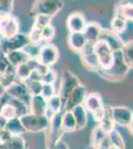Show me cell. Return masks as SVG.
<instances>
[{
	"label": "cell",
	"mask_w": 133,
	"mask_h": 149,
	"mask_svg": "<svg viewBox=\"0 0 133 149\" xmlns=\"http://www.w3.org/2000/svg\"><path fill=\"white\" fill-rule=\"evenodd\" d=\"M94 43H86V45L84 47V49L79 53L81 56L83 65L86 67L88 71L97 72L100 70L98 66L97 58H96L95 52H94Z\"/></svg>",
	"instance_id": "cell-12"
},
{
	"label": "cell",
	"mask_w": 133,
	"mask_h": 149,
	"mask_svg": "<svg viewBox=\"0 0 133 149\" xmlns=\"http://www.w3.org/2000/svg\"><path fill=\"white\" fill-rule=\"evenodd\" d=\"M5 128L9 131V133L11 135H22L23 133H25L26 130L24 129V127L21 123L19 117H15V118L9 119L7 121Z\"/></svg>",
	"instance_id": "cell-26"
},
{
	"label": "cell",
	"mask_w": 133,
	"mask_h": 149,
	"mask_svg": "<svg viewBox=\"0 0 133 149\" xmlns=\"http://www.w3.org/2000/svg\"><path fill=\"white\" fill-rule=\"evenodd\" d=\"M5 145L8 149H27V144L22 135H12Z\"/></svg>",
	"instance_id": "cell-30"
},
{
	"label": "cell",
	"mask_w": 133,
	"mask_h": 149,
	"mask_svg": "<svg viewBox=\"0 0 133 149\" xmlns=\"http://www.w3.org/2000/svg\"><path fill=\"white\" fill-rule=\"evenodd\" d=\"M107 135H108V137H109L111 145L115 146V147H117L119 149H125L124 138L122 137V135L116 130V129L114 128L113 130H111Z\"/></svg>",
	"instance_id": "cell-33"
},
{
	"label": "cell",
	"mask_w": 133,
	"mask_h": 149,
	"mask_svg": "<svg viewBox=\"0 0 133 149\" xmlns=\"http://www.w3.org/2000/svg\"><path fill=\"white\" fill-rule=\"evenodd\" d=\"M28 36L19 32L18 34L11 37L8 40H3L1 43L2 53H6L8 51H15V50H23L29 44Z\"/></svg>",
	"instance_id": "cell-13"
},
{
	"label": "cell",
	"mask_w": 133,
	"mask_h": 149,
	"mask_svg": "<svg viewBox=\"0 0 133 149\" xmlns=\"http://www.w3.org/2000/svg\"><path fill=\"white\" fill-rule=\"evenodd\" d=\"M68 46L72 52L79 53L86 45V40L84 38L83 32H72L68 36Z\"/></svg>",
	"instance_id": "cell-19"
},
{
	"label": "cell",
	"mask_w": 133,
	"mask_h": 149,
	"mask_svg": "<svg viewBox=\"0 0 133 149\" xmlns=\"http://www.w3.org/2000/svg\"><path fill=\"white\" fill-rule=\"evenodd\" d=\"M108 149H119V148H117V147H115V146H112V145H111Z\"/></svg>",
	"instance_id": "cell-50"
},
{
	"label": "cell",
	"mask_w": 133,
	"mask_h": 149,
	"mask_svg": "<svg viewBox=\"0 0 133 149\" xmlns=\"http://www.w3.org/2000/svg\"><path fill=\"white\" fill-rule=\"evenodd\" d=\"M14 0H0V16L11 15Z\"/></svg>",
	"instance_id": "cell-38"
},
{
	"label": "cell",
	"mask_w": 133,
	"mask_h": 149,
	"mask_svg": "<svg viewBox=\"0 0 133 149\" xmlns=\"http://www.w3.org/2000/svg\"><path fill=\"white\" fill-rule=\"evenodd\" d=\"M19 22L13 15L0 16V39L8 40L19 33Z\"/></svg>",
	"instance_id": "cell-9"
},
{
	"label": "cell",
	"mask_w": 133,
	"mask_h": 149,
	"mask_svg": "<svg viewBox=\"0 0 133 149\" xmlns=\"http://www.w3.org/2000/svg\"><path fill=\"white\" fill-rule=\"evenodd\" d=\"M97 41H102V42L106 43L113 52L121 50V48L123 46V42H122V40L120 39L119 35L115 34V33L112 32L111 30L102 29Z\"/></svg>",
	"instance_id": "cell-16"
},
{
	"label": "cell",
	"mask_w": 133,
	"mask_h": 149,
	"mask_svg": "<svg viewBox=\"0 0 133 149\" xmlns=\"http://www.w3.org/2000/svg\"><path fill=\"white\" fill-rule=\"evenodd\" d=\"M129 21L124 20L121 17L118 16H114L110 21V30L114 32L117 35H121L127 28V25Z\"/></svg>",
	"instance_id": "cell-27"
},
{
	"label": "cell",
	"mask_w": 133,
	"mask_h": 149,
	"mask_svg": "<svg viewBox=\"0 0 133 149\" xmlns=\"http://www.w3.org/2000/svg\"><path fill=\"white\" fill-rule=\"evenodd\" d=\"M47 134V147L48 149H52L54 144L57 142L58 140L62 139L63 135H64L65 131L62 126V113H56L50 118L49 126L48 128Z\"/></svg>",
	"instance_id": "cell-6"
},
{
	"label": "cell",
	"mask_w": 133,
	"mask_h": 149,
	"mask_svg": "<svg viewBox=\"0 0 133 149\" xmlns=\"http://www.w3.org/2000/svg\"><path fill=\"white\" fill-rule=\"evenodd\" d=\"M11 136L12 135L9 133V131L6 128L0 129V143L1 144H5L10 139Z\"/></svg>",
	"instance_id": "cell-44"
},
{
	"label": "cell",
	"mask_w": 133,
	"mask_h": 149,
	"mask_svg": "<svg viewBox=\"0 0 133 149\" xmlns=\"http://www.w3.org/2000/svg\"><path fill=\"white\" fill-rule=\"evenodd\" d=\"M56 34V29L52 24L45 26L44 28H42L41 30V35H42V41H46V42H49L54 39Z\"/></svg>",
	"instance_id": "cell-39"
},
{
	"label": "cell",
	"mask_w": 133,
	"mask_h": 149,
	"mask_svg": "<svg viewBox=\"0 0 133 149\" xmlns=\"http://www.w3.org/2000/svg\"><path fill=\"white\" fill-rule=\"evenodd\" d=\"M55 91V86L52 84H43V88L41 91V95L45 98V100H49L50 97H52L53 95H56Z\"/></svg>",
	"instance_id": "cell-42"
},
{
	"label": "cell",
	"mask_w": 133,
	"mask_h": 149,
	"mask_svg": "<svg viewBox=\"0 0 133 149\" xmlns=\"http://www.w3.org/2000/svg\"><path fill=\"white\" fill-rule=\"evenodd\" d=\"M8 102L10 103L11 105H13L14 109H16L18 117L22 116V115L29 112V105L26 104L25 102H21V100H16V98L10 97V100H9Z\"/></svg>",
	"instance_id": "cell-35"
},
{
	"label": "cell",
	"mask_w": 133,
	"mask_h": 149,
	"mask_svg": "<svg viewBox=\"0 0 133 149\" xmlns=\"http://www.w3.org/2000/svg\"><path fill=\"white\" fill-rule=\"evenodd\" d=\"M111 146V143H110V140H109V137H108V135H106L104 138H103V140L101 141L100 144L98 145V149H108Z\"/></svg>",
	"instance_id": "cell-45"
},
{
	"label": "cell",
	"mask_w": 133,
	"mask_h": 149,
	"mask_svg": "<svg viewBox=\"0 0 133 149\" xmlns=\"http://www.w3.org/2000/svg\"><path fill=\"white\" fill-rule=\"evenodd\" d=\"M130 68L124 62L121 54V51L113 52V61L111 66L106 70H98V73L103 79L111 81H120L126 77Z\"/></svg>",
	"instance_id": "cell-1"
},
{
	"label": "cell",
	"mask_w": 133,
	"mask_h": 149,
	"mask_svg": "<svg viewBox=\"0 0 133 149\" xmlns=\"http://www.w3.org/2000/svg\"><path fill=\"white\" fill-rule=\"evenodd\" d=\"M37 60L41 65L51 69V67L54 66L59 60V50L52 44L41 45Z\"/></svg>",
	"instance_id": "cell-8"
},
{
	"label": "cell",
	"mask_w": 133,
	"mask_h": 149,
	"mask_svg": "<svg viewBox=\"0 0 133 149\" xmlns=\"http://www.w3.org/2000/svg\"><path fill=\"white\" fill-rule=\"evenodd\" d=\"M83 105L86 109V111L93 115L94 120L97 122L100 121V119L103 116V113H104V105L102 102V98L97 93L86 95Z\"/></svg>",
	"instance_id": "cell-5"
},
{
	"label": "cell",
	"mask_w": 133,
	"mask_h": 149,
	"mask_svg": "<svg viewBox=\"0 0 133 149\" xmlns=\"http://www.w3.org/2000/svg\"><path fill=\"white\" fill-rule=\"evenodd\" d=\"M0 144H1V143H0Z\"/></svg>",
	"instance_id": "cell-53"
},
{
	"label": "cell",
	"mask_w": 133,
	"mask_h": 149,
	"mask_svg": "<svg viewBox=\"0 0 133 149\" xmlns=\"http://www.w3.org/2000/svg\"><path fill=\"white\" fill-rule=\"evenodd\" d=\"M120 51H121L124 62L126 63V65L130 69H132V67H133V42L132 41L124 43Z\"/></svg>",
	"instance_id": "cell-28"
},
{
	"label": "cell",
	"mask_w": 133,
	"mask_h": 149,
	"mask_svg": "<svg viewBox=\"0 0 133 149\" xmlns=\"http://www.w3.org/2000/svg\"><path fill=\"white\" fill-rule=\"evenodd\" d=\"M0 149H8L6 147L5 144H0Z\"/></svg>",
	"instance_id": "cell-49"
},
{
	"label": "cell",
	"mask_w": 133,
	"mask_h": 149,
	"mask_svg": "<svg viewBox=\"0 0 133 149\" xmlns=\"http://www.w3.org/2000/svg\"><path fill=\"white\" fill-rule=\"evenodd\" d=\"M4 93H5V88H4V86H2L1 84H0V95H3Z\"/></svg>",
	"instance_id": "cell-48"
},
{
	"label": "cell",
	"mask_w": 133,
	"mask_h": 149,
	"mask_svg": "<svg viewBox=\"0 0 133 149\" xmlns=\"http://www.w3.org/2000/svg\"><path fill=\"white\" fill-rule=\"evenodd\" d=\"M86 88L84 85L81 84L65 100L64 105H63V110L64 111H71L76 107L81 105L84 98H86Z\"/></svg>",
	"instance_id": "cell-11"
},
{
	"label": "cell",
	"mask_w": 133,
	"mask_h": 149,
	"mask_svg": "<svg viewBox=\"0 0 133 149\" xmlns=\"http://www.w3.org/2000/svg\"><path fill=\"white\" fill-rule=\"evenodd\" d=\"M0 114H1L3 117H5L7 120L12 119V118H15V117H18L16 109H14L13 105H11L9 102L4 105H2V107H0Z\"/></svg>",
	"instance_id": "cell-36"
},
{
	"label": "cell",
	"mask_w": 133,
	"mask_h": 149,
	"mask_svg": "<svg viewBox=\"0 0 133 149\" xmlns=\"http://www.w3.org/2000/svg\"><path fill=\"white\" fill-rule=\"evenodd\" d=\"M0 52H1V41H0Z\"/></svg>",
	"instance_id": "cell-51"
},
{
	"label": "cell",
	"mask_w": 133,
	"mask_h": 149,
	"mask_svg": "<svg viewBox=\"0 0 133 149\" xmlns=\"http://www.w3.org/2000/svg\"><path fill=\"white\" fill-rule=\"evenodd\" d=\"M114 122L112 119V115H111V107H104V113H103L102 118L100 121V126L102 128V130L108 134L111 130L115 128Z\"/></svg>",
	"instance_id": "cell-24"
},
{
	"label": "cell",
	"mask_w": 133,
	"mask_h": 149,
	"mask_svg": "<svg viewBox=\"0 0 133 149\" xmlns=\"http://www.w3.org/2000/svg\"><path fill=\"white\" fill-rule=\"evenodd\" d=\"M9 63L7 61L5 55L3 53H0V73L3 74L6 71V69L8 68Z\"/></svg>",
	"instance_id": "cell-43"
},
{
	"label": "cell",
	"mask_w": 133,
	"mask_h": 149,
	"mask_svg": "<svg viewBox=\"0 0 133 149\" xmlns=\"http://www.w3.org/2000/svg\"><path fill=\"white\" fill-rule=\"evenodd\" d=\"M102 30L101 26L96 22H89L86 23V27H84L83 34L86 38V42L88 43H95L97 42L100 34Z\"/></svg>",
	"instance_id": "cell-21"
},
{
	"label": "cell",
	"mask_w": 133,
	"mask_h": 149,
	"mask_svg": "<svg viewBox=\"0 0 133 149\" xmlns=\"http://www.w3.org/2000/svg\"><path fill=\"white\" fill-rule=\"evenodd\" d=\"M7 119L5 117H3L1 114H0V129H4L6 127V124H7Z\"/></svg>",
	"instance_id": "cell-47"
},
{
	"label": "cell",
	"mask_w": 133,
	"mask_h": 149,
	"mask_svg": "<svg viewBox=\"0 0 133 149\" xmlns=\"http://www.w3.org/2000/svg\"><path fill=\"white\" fill-rule=\"evenodd\" d=\"M56 80H57V74L52 69H48L42 74V78H41V81L43 84H52V85H54Z\"/></svg>",
	"instance_id": "cell-41"
},
{
	"label": "cell",
	"mask_w": 133,
	"mask_h": 149,
	"mask_svg": "<svg viewBox=\"0 0 133 149\" xmlns=\"http://www.w3.org/2000/svg\"><path fill=\"white\" fill-rule=\"evenodd\" d=\"M21 123L26 132H41L44 131L49 126L50 119L47 115H38L31 112L19 117Z\"/></svg>",
	"instance_id": "cell-3"
},
{
	"label": "cell",
	"mask_w": 133,
	"mask_h": 149,
	"mask_svg": "<svg viewBox=\"0 0 133 149\" xmlns=\"http://www.w3.org/2000/svg\"><path fill=\"white\" fill-rule=\"evenodd\" d=\"M114 16L121 17L124 20L132 22L133 20V4L131 1L124 0L118 2L114 6Z\"/></svg>",
	"instance_id": "cell-18"
},
{
	"label": "cell",
	"mask_w": 133,
	"mask_h": 149,
	"mask_svg": "<svg viewBox=\"0 0 133 149\" xmlns=\"http://www.w3.org/2000/svg\"><path fill=\"white\" fill-rule=\"evenodd\" d=\"M62 126L65 132H72L77 130L76 120L72 111H64V113H62Z\"/></svg>",
	"instance_id": "cell-25"
},
{
	"label": "cell",
	"mask_w": 133,
	"mask_h": 149,
	"mask_svg": "<svg viewBox=\"0 0 133 149\" xmlns=\"http://www.w3.org/2000/svg\"><path fill=\"white\" fill-rule=\"evenodd\" d=\"M111 115L114 124L128 127L132 132V110L125 107H111Z\"/></svg>",
	"instance_id": "cell-10"
},
{
	"label": "cell",
	"mask_w": 133,
	"mask_h": 149,
	"mask_svg": "<svg viewBox=\"0 0 133 149\" xmlns=\"http://www.w3.org/2000/svg\"><path fill=\"white\" fill-rule=\"evenodd\" d=\"M64 7L63 0H36L30 10V16L46 15L53 18Z\"/></svg>",
	"instance_id": "cell-2"
},
{
	"label": "cell",
	"mask_w": 133,
	"mask_h": 149,
	"mask_svg": "<svg viewBox=\"0 0 133 149\" xmlns=\"http://www.w3.org/2000/svg\"><path fill=\"white\" fill-rule=\"evenodd\" d=\"M49 24H52V18L49 17V16L46 15H36L34 17V23L33 26L37 28H44L45 26L49 25Z\"/></svg>",
	"instance_id": "cell-40"
},
{
	"label": "cell",
	"mask_w": 133,
	"mask_h": 149,
	"mask_svg": "<svg viewBox=\"0 0 133 149\" xmlns=\"http://www.w3.org/2000/svg\"><path fill=\"white\" fill-rule=\"evenodd\" d=\"M95 149H98V148H95Z\"/></svg>",
	"instance_id": "cell-52"
},
{
	"label": "cell",
	"mask_w": 133,
	"mask_h": 149,
	"mask_svg": "<svg viewBox=\"0 0 133 149\" xmlns=\"http://www.w3.org/2000/svg\"><path fill=\"white\" fill-rule=\"evenodd\" d=\"M79 85H81V81H79V79L78 78L77 74H75L72 72L69 71V70H64L62 72L59 93L57 95H59L60 97H61L63 105H64L65 100L67 98L68 95Z\"/></svg>",
	"instance_id": "cell-4"
},
{
	"label": "cell",
	"mask_w": 133,
	"mask_h": 149,
	"mask_svg": "<svg viewBox=\"0 0 133 149\" xmlns=\"http://www.w3.org/2000/svg\"><path fill=\"white\" fill-rule=\"evenodd\" d=\"M41 30H42V29L37 28V27H35V26H32V29H31L30 32H29V34H28L29 42L32 43V44L40 45L41 43L43 42L42 35H41Z\"/></svg>",
	"instance_id": "cell-37"
},
{
	"label": "cell",
	"mask_w": 133,
	"mask_h": 149,
	"mask_svg": "<svg viewBox=\"0 0 133 149\" xmlns=\"http://www.w3.org/2000/svg\"><path fill=\"white\" fill-rule=\"evenodd\" d=\"M106 135H107V134L102 130V128H101L100 125L94 127L91 135V145H93V147L94 149L97 148L98 145H100V142L103 140V138H104Z\"/></svg>",
	"instance_id": "cell-32"
},
{
	"label": "cell",
	"mask_w": 133,
	"mask_h": 149,
	"mask_svg": "<svg viewBox=\"0 0 133 149\" xmlns=\"http://www.w3.org/2000/svg\"><path fill=\"white\" fill-rule=\"evenodd\" d=\"M24 83H25L28 93L30 95V97L41 95V91H42V88H43V83L41 81L28 80V81H24Z\"/></svg>",
	"instance_id": "cell-34"
},
{
	"label": "cell",
	"mask_w": 133,
	"mask_h": 149,
	"mask_svg": "<svg viewBox=\"0 0 133 149\" xmlns=\"http://www.w3.org/2000/svg\"><path fill=\"white\" fill-rule=\"evenodd\" d=\"M94 52L97 58L98 66L100 70L108 69L113 61V51L106 43L102 41H97L94 43Z\"/></svg>",
	"instance_id": "cell-7"
},
{
	"label": "cell",
	"mask_w": 133,
	"mask_h": 149,
	"mask_svg": "<svg viewBox=\"0 0 133 149\" xmlns=\"http://www.w3.org/2000/svg\"><path fill=\"white\" fill-rule=\"evenodd\" d=\"M62 110H63V102L59 95L56 93L52 97L47 100V113H46V115L50 113L49 119L54 114L62 112Z\"/></svg>",
	"instance_id": "cell-23"
},
{
	"label": "cell",
	"mask_w": 133,
	"mask_h": 149,
	"mask_svg": "<svg viewBox=\"0 0 133 149\" xmlns=\"http://www.w3.org/2000/svg\"><path fill=\"white\" fill-rule=\"evenodd\" d=\"M29 112L38 115H46L47 100H45L41 95L31 97L29 100Z\"/></svg>",
	"instance_id": "cell-17"
},
{
	"label": "cell",
	"mask_w": 133,
	"mask_h": 149,
	"mask_svg": "<svg viewBox=\"0 0 133 149\" xmlns=\"http://www.w3.org/2000/svg\"><path fill=\"white\" fill-rule=\"evenodd\" d=\"M5 55L9 65L13 67H17L21 64H24L30 59L29 55L24 50H15V51H8L3 53Z\"/></svg>",
	"instance_id": "cell-20"
},
{
	"label": "cell",
	"mask_w": 133,
	"mask_h": 149,
	"mask_svg": "<svg viewBox=\"0 0 133 149\" xmlns=\"http://www.w3.org/2000/svg\"><path fill=\"white\" fill-rule=\"evenodd\" d=\"M52 149H69V146H68V144L63 139H60V140H58L54 144Z\"/></svg>",
	"instance_id": "cell-46"
},
{
	"label": "cell",
	"mask_w": 133,
	"mask_h": 149,
	"mask_svg": "<svg viewBox=\"0 0 133 149\" xmlns=\"http://www.w3.org/2000/svg\"><path fill=\"white\" fill-rule=\"evenodd\" d=\"M16 81V74H15V67L9 65L8 68L6 69V71L2 74L1 79H0V84L4 86L7 88L8 86H10L12 83Z\"/></svg>",
	"instance_id": "cell-29"
},
{
	"label": "cell",
	"mask_w": 133,
	"mask_h": 149,
	"mask_svg": "<svg viewBox=\"0 0 133 149\" xmlns=\"http://www.w3.org/2000/svg\"><path fill=\"white\" fill-rule=\"evenodd\" d=\"M31 73H32V70L30 69L27 62L15 67V74L18 81H26L29 79V77H30Z\"/></svg>",
	"instance_id": "cell-31"
},
{
	"label": "cell",
	"mask_w": 133,
	"mask_h": 149,
	"mask_svg": "<svg viewBox=\"0 0 133 149\" xmlns=\"http://www.w3.org/2000/svg\"><path fill=\"white\" fill-rule=\"evenodd\" d=\"M71 111L75 117V120H76L77 130H81V129L84 128L88 123V111L84 109V105L81 104L76 107Z\"/></svg>",
	"instance_id": "cell-22"
},
{
	"label": "cell",
	"mask_w": 133,
	"mask_h": 149,
	"mask_svg": "<svg viewBox=\"0 0 133 149\" xmlns=\"http://www.w3.org/2000/svg\"><path fill=\"white\" fill-rule=\"evenodd\" d=\"M5 92L10 95V97L16 98L18 100L25 102L29 105V100H30V95L28 93L27 88L24 81H15L12 83L10 86H8L5 88Z\"/></svg>",
	"instance_id": "cell-14"
},
{
	"label": "cell",
	"mask_w": 133,
	"mask_h": 149,
	"mask_svg": "<svg viewBox=\"0 0 133 149\" xmlns=\"http://www.w3.org/2000/svg\"><path fill=\"white\" fill-rule=\"evenodd\" d=\"M86 23V18L81 12H72L67 18V28L70 33L83 32Z\"/></svg>",
	"instance_id": "cell-15"
}]
</instances>
